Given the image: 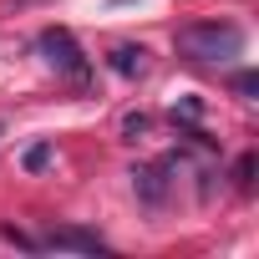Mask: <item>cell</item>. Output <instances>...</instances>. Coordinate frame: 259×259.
Here are the masks:
<instances>
[{
  "instance_id": "obj_2",
  "label": "cell",
  "mask_w": 259,
  "mask_h": 259,
  "mask_svg": "<svg viewBox=\"0 0 259 259\" xmlns=\"http://www.w3.org/2000/svg\"><path fill=\"white\" fill-rule=\"evenodd\" d=\"M36 51H41V61H46L56 76H66L71 87H87V81H92V66H87V56H81V46H76V36H71L66 26H46V31L36 36Z\"/></svg>"
},
{
  "instance_id": "obj_1",
  "label": "cell",
  "mask_w": 259,
  "mask_h": 259,
  "mask_svg": "<svg viewBox=\"0 0 259 259\" xmlns=\"http://www.w3.org/2000/svg\"><path fill=\"white\" fill-rule=\"evenodd\" d=\"M178 51L188 61H203V66H224L234 56H244V26L239 21H193L178 31Z\"/></svg>"
},
{
  "instance_id": "obj_6",
  "label": "cell",
  "mask_w": 259,
  "mask_h": 259,
  "mask_svg": "<svg viewBox=\"0 0 259 259\" xmlns=\"http://www.w3.org/2000/svg\"><path fill=\"white\" fill-rule=\"evenodd\" d=\"M51 158H56V148H51V143H36V148H26V158H21V168H26V173H41V168H46Z\"/></svg>"
},
{
  "instance_id": "obj_5",
  "label": "cell",
  "mask_w": 259,
  "mask_h": 259,
  "mask_svg": "<svg viewBox=\"0 0 259 259\" xmlns=\"http://www.w3.org/2000/svg\"><path fill=\"white\" fill-rule=\"evenodd\" d=\"M133 183H138V193H143L148 203H163V198H168V178H163V168H138Z\"/></svg>"
},
{
  "instance_id": "obj_4",
  "label": "cell",
  "mask_w": 259,
  "mask_h": 259,
  "mask_svg": "<svg viewBox=\"0 0 259 259\" xmlns=\"http://www.w3.org/2000/svg\"><path fill=\"white\" fill-rule=\"evenodd\" d=\"M107 61H112L117 76H143V71H148V51H143V46H112Z\"/></svg>"
},
{
  "instance_id": "obj_8",
  "label": "cell",
  "mask_w": 259,
  "mask_h": 259,
  "mask_svg": "<svg viewBox=\"0 0 259 259\" xmlns=\"http://www.w3.org/2000/svg\"><path fill=\"white\" fill-rule=\"evenodd\" d=\"M122 133H127V138H138V133H148V117H143V112H138V117H127V122H122Z\"/></svg>"
},
{
  "instance_id": "obj_7",
  "label": "cell",
  "mask_w": 259,
  "mask_h": 259,
  "mask_svg": "<svg viewBox=\"0 0 259 259\" xmlns=\"http://www.w3.org/2000/svg\"><path fill=\"white\" fill-rule=\"evenodd\" d=\"M234 92H239V97H254V92H259V76H254V71H239V76H234Z\"/></svg>"
},
{
  "instance_id": "obj_3",
  "label": "cell",
  "mask_w": 259,
  "mask_h": 259,
  "mask_svg": "<svg viewBox=\"0 0 259 259\" xmlns=\"http://www.w3.org/2000/svg\"><path fill=\"white\" fill-rule=\"evenodd\" d=\"M41 249H66V254H107V239L97 229H76V224H56L36 239Z\"/></svg>"
}]
</instances>
